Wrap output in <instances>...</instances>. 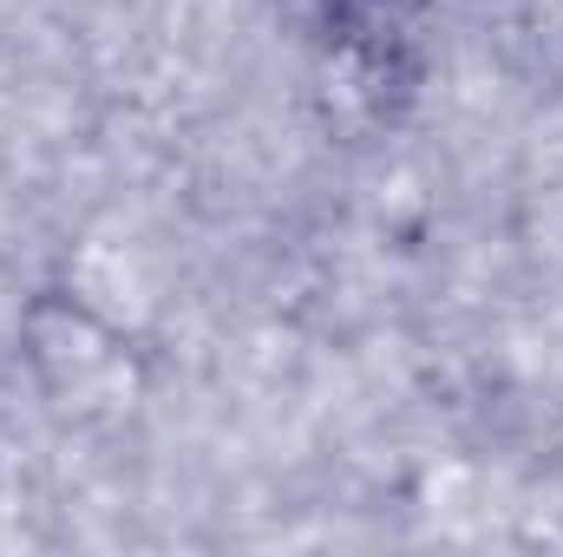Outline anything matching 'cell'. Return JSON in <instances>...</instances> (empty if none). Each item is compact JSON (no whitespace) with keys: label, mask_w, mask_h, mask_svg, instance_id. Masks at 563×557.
I'll return each mask as SVG.
<instances>
[{"label":"cell","mask_w":563,"mask_h":557,"mask_svg":"<svg viewBox=\"0 0 563 557\" xmlns=\"http://www.w3.org/2000/svg\"><path fill=\"white\" fill-rule=\"evenodd\" d=\"M13 354L33 401L66 433H106L151 401V348L73 282H46L20 302Z\"/></svg>","instance_id":"cell-1"}]
</instances>
